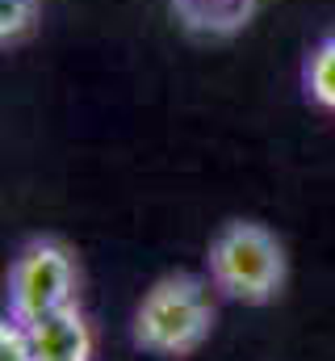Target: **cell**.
I'll list each match as a JSON object with an SVG mask.
<instances>
[{
	"instance_id": "cell-4",
	"label": "cell",
	"mask_w": 335,
	"mask_h": 361,
	"mask_svg": "<svg viewBox=\"0 0 335 361\" xmlns=\"http://www.w3.org/2000/svg\"><path fill=\"white\" fill-rule=\"evenodd\" d=\"M25 328H30L38 361H92V353H96V341H92V328L84 319L80 302L63 307V311H51V315L34 319Z\"/></svg>"
},
{
	"instance_id": "cell-2",
	"label": "cell",
	"mask_w": 335,
	"mask_h": 361,
	"mask_svg": "<svg viewBox=\"0 0 335 361\" xmlns=\"http://www.w3.org/2000/svg\"><path fill=\"white\" fill-rule=\"evenodd\" d=\"M206 269L218 294L264 307L285 290V248L260 223H227L206 252Z\"/></svg>"
},
{
	"instance_id": "cell-8",
	"label": "cell",
	"mask_w": 335,
	"mask_h": 361,
	"mask_svg": "<svg viewBox=\"0 0 335 361\" xmlns=\"http://www.w3.org/2000/svg\"><path fill=\"white\" fill-rule=\"evenodd\" d=\"M0 361H38L30 328L13 315H4V324H0Z\"/></svg>"
},
{
	"instance_id": "cell-1",
	"label": "cell",
	"mask_w": 335,
	"mask_h": 361,
	"mask_svg": "<svg viewBox=\"0 0 335 361\" xmlns=\"http://www.w3.org/2000/svg\"><path fill=\"white\" fill-rule=\"evenodd\" d=\"M214 328V302L201 277L168 273L134 307V345L151 357H189Z\"/></svg>"
},
{
	"instance_id": "cell-7",
	"label": "cell",
	"mask_w": 335,
	"mask_h": 361,
	"mask_svg": "<svg viewBox=\"0 0 335 361\" xmlns=\"http://www.w3.org/2000/svg\"><path fill=\"white\" fill-rule=\"evenodd\" d=\"M38 21V0H0V42H21Z\"/></svg>"
},
{
	"instance_id": "cell-5",
	"label": "cell",
	"mask_w": 335,
	"mask_h": 361,
	"mask_svg": "<svg viewBox=\"0 0 335 361\" xmlns=\"http://www.w3.org/2000/svg\"><path fill=\"white\" fill-rule=\"evenodd\" d=\"M172 8L193 34H235L255 13V0H172Z\"/></svg>"
},
{
	"instance_id": "cell-6",
	"label": "cell",
	"mask_w": 335,
	"mask_h": 361,
	"mask_svg": "<svg viewBox=\"0 0 335 361\" xmlns=\"http://www.w3.org/2000/svg\"><path fill=\"white\" fill-rule=\"evenodd\" d=\"M302 85H306V97L335 114V34H327L310 55H306V68H302Z\"/></svg>"
},
{
	"instance_id": "cell-3",
	"label": "cell",
	"mask_w": 335,
	"mask_h": 361,
	"mask_svg": "<svg viewBox=\"0 0 335 361\" xmlns=\"http://www.w3.org/2000/svg\"><path fill=\"white\" fill-rule=\"evenodd\" d=\"M76 290H80V277H76L72 252L59 240H30L17 252V261L8 265L4 298H8L13 319L34 324L51 311L76 307Z\"/></svg>"
}]
</instances>
